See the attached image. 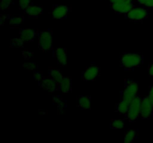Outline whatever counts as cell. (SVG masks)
<instances>
[{"instance_id":"d4e9b609","label":"cell","mask_w":153,"mask_h":143,"mask_svg":"<svg viewBox=\"0 0 153 143\" xmlns=\"http://www.w3.org/2000/svg\"><path fill=\"white\" fill-rule=\"evenodd\" d=\"M13 0H1L0 2V9L1 10H5L10 8L11 4H13Z\"/></svg>"},{"instance_id":"cb8c5ba5","label":"cell","mask_w":153,"mask_h":143,"mask_svg":"<svg viewBox=\"0 0 153 143\" xmlns=\"http://www.w3.org/2000/svg\"><path fill=\"white\" fill-rule=\"evenodd\" d=\"M19 2V7L20 10H24L28 6L31 5L34 3V0H18Z\"/></svg>"},{"instance_id":"3957f363","label":"cell","mask_w":153,"mask_h":143,"mask_svg":"<svg viewBox=\"0 0 153 143\" xmlns=\"http://www.w3.org/2000/svg\"><path fill=\"white\" fill-rule=\"evenodd\" d=\"M38 47L43 52H50L53 50V33L50 29L37 31Z\"/></svg>"},{"instance_id":"2e32d148","label":"cell","mask_w":153,"mask_h":143,"mask_svg":"<svg viewBox=\"0 0 153 143\" xmlns=\"http://www.w3.org/2000/svg\"><path fill=\"white\" fill-rule=\"evenodd\" d=\"M130 103L128 101H125L123 99H120V101H118L115 106V110L117 113H118L120 115H124L126 116L128 112V108H129Z\"/></svg>"},{"instance_id":"7402d4cb","label":"cell","mask_w":153,"mask_h":143,"mask_svg":"<svg viewBox=\"0 0 153 143\" xmlns=\"http://www.w3.org/2000/svg\"><path fill=\"white\" fill-rule=\"evenodd\" d=\"M24 40L21 37H15V38L10 39V46L11 48H19L22 47L24 44Z\"/></svg>"},{"instance_id":"5b68a950","label":"cell","mask_w":153,"mask_h":143,"mask_svg":"<svg viewBox=\"0 0 153 143\" xmlns=\"http://www.w3.org/2000/svg\"><path fill=\"white\" fill-rule=\"evenodd\" d=\"M140 104L141 97L138 95L131 101L126 118L129 122H133L140 118Z\"/></svg>"},{"instance_id":"30bf717a","label":"cell","mask_w":153,"mask_h":143,"mask_svg":"<svg viewBox=\"0 0 153 143\" xmlns=\"http://www.w3.org/2000/svg\"><path fill=\"white\" fill-rule=\"evenodd\" d=\"M37 31L31 28H21L19 31V37L22 39L25 43H31L35 39Z\"/></svg>"},{"instance_id":"8fae6325","label":"cell","mask_w":153,"mask_h":143,"mask_svg":"<svg viewBox=\"0 0 153 143\" xmlns=\"http://www.w3.org/2000/svg\"><path fill=\"white\" fill-rule=\"evenodd\" d=\"M55 57L58 65L66 66L67 64V50L65 48H57L55 50Z\"/></svg>"},{"instance_id":"f1b7e54d","label":"cell","mask_w":153,"mask_h":143,"mask_svg":"<svg viewBox=\"0 0 153 143\" xmlns=\"http://www.w3.org/2000/svg\"><path fill=\"white\" fill-rule=\"evenodd\" d=\"M148 74L150 77H153V60L148 66Z\"/></svg>"},{"instance_id":"9c48e42d","label":"cell","mask_w":153,"mask_h":143,"mask_svg":"<svg viewBox=\"0 0 153 143\" xmlns=\"http://www.w3.org/2000/svg\"><path fill=\"white\" fill-rule=\"evenodd\" d=\"M70 11V7L69 6L56 4L52 7L51 14L55 19H67Z\"/></svg>"},{"instance_id":"f546056e","label":"cell","mask_w":153,"mask_h":143,"mask_svg":"<svg viewBox=\"0 0 153 143\" xmlns=\"http://www.w3.org/2000/svg\"><path fill=\"white\" fill-rule=\"evenodd\" d=\"M148 96L151 99L152 102L153 103V83L149 87V92H148Z\"/></svg>"},{"instance_id":"52a82bcc","label":"cell","mask_w":153,"mask_h":143,"mask_svg":"<svg viewBox=\"0 0 153 143\" xmlns=\"http://www.w3.org/2000/svg\"><path fill=\"white\" fill-rule=\"evenodd\" d=\"M39 86L43 90L46 91L49 93H54V92L59 91L58 83L52 79L50 76H44L43 78L38 83Z\"/></svg>"},{"instance_id":"5bb4252c","label":"cell","mask_w":153,"mask_h":143,"mask_svg":"<svg viewBox=\"0 0 153 143\" xmlns=\"http://www.w3.org/2000/svg\"><path fill=\"white\" fill-rule=\"evenodd\" d=\"M52 104L56 106L57 109H58V113H64V109L67 108V101L64 99L60 95H53L52 96Z\"/></svg>"},{"instance_id":"ac0fdd59","label":"cell","mask_w":153,"mask_h":143,"mask_svg":"<svg viewBox=\"0 0 153 143\" xmlns=\"http://www.w3.org/2000/svg\"><path fill=\"white\" fill-rule=\"evenodd\" d=\"M137 138V130L129 129L124 133V142L131 143Z\"/></svg>"},{"instance_id":"6da1fadb","label":"cell","mask_w":153,"mask_h":143,"mask_svg":"<svg viewBox=\"0 0 153 143\" xmlns=\"http://www.w3.org/2000/svg\"><path fill=\"white\" fill-rule=\"evenodd\" d=\"M120 66L125 70H132L140 67L143 63V56L137 52L123 53L120 57Z\"/></svg>"},{"instance_id":"d6986e66","label":"cell","mask_w":153,"mask_h":143,"mask_svg":"<svg viewBox=\"0 0 153 143\" xmlns=\"http://www.w3.org/2000/svg\"><path fill=\"white\" fill-rule=\"evenodd\" d=\"M24 20H25L24 16H12L9 19V25L10 26V28H15V27L19 26L20 24H22L24 22Z\"/></svg>"},{"instance_id":"ba28073f","label":"cell","mask_w":153,"mask_h":143,"mask_svg":"<svg viewBox=\"0 0 153 143\" xmlns=\"http://www.w3.org/2000/svg\"><path fill=\"white\" fill-rule=\"evenodd\" d=\"M101 69L97 64L94 63L86 68L82 74V79L84 81H94L100 74Z\"/></svg>"},{"instance_id":"83f0119b","label":"cell","mask_w":153,"mask_h":143,"mask_svg":"<svg viewBox=\"0 0 153 143\" xmlns=\"http://www.w3.org/2000/svg\"><path fill=\"white\" fill-rule=\"evenodd\" d=\"M128 0H110V7H113L115 6L120 5V4H123L126 1H127Z\"/></svg>"},{"instance_id":"9a60e30c","label":"cell","mask_w":153,"mask_h":143,"mask_svg":"<svg viewBox=\"0 0 153 143\" xmlns=\"http://www.w3.org/2000/svg\"><path fill=\"white\" fill-rule=\"evenodd\" d=\"M77 106L82 110H91V97L87 95H81L77 98Z\"/></svg>"},{"instance_id":"4dcf8cb0","label":"cell","mask_w":153,"mask_h":143,"mask_svg":"<svg viewBox=\"0 0 153 143\" xmlns=\"http://www.w3.org/2000/svg\"><path fill=\"white\" fill-rule=\"evenodd\" d=\"M152 118L153 119V113H152Z\"/></svg>"},{"instance_id":"ffe728a7","label":"cell","mask_w":153,"mask_h":143,"mask_svg":"<svg viewBox=\"0 0 153 143\" xmlns=\"http://www.w3.org/2000/svg\"><path fill=\"white\" fill-rule=\"evenodd\" d=\"M125 126V122L123 119H111L110 122L111 129H123Z\"/></svg>"},{"instance_id":"1f68e13d","label":"cell","mask_w":153,"mask_h":143,"mask_svg":"<svg viewBox=\"0 0 153 143\" xmlns=\"http://www.w3.org/2000/svg\"><path fill=\"white\" fill-rule=\"evenodd\" d=\"M109 1H110V0H109Z\"/></svg>"},{"instance_id":"603a6c76","label":"cell","mask_w":153,"mask_h":143,"mask_svg":"<svg viewBox=\"0 0 153 143\" xmlns=\"http://www.w3.org/2000/svg\"><path fill=\"white\" fill-rule=\"evenodd\" d=\"M22 66L23 68L26 69L28 71H32L34 72L38 69V66H37V63H36L34 61H30V62H25L24 63H22Z\"/></svg>"},{"instance_id":"44dd1931","label":"cell","mask_w":153,"mask_h":143,"mask_svg":"<svg viewBox=\"0 0 153 143\" xmlns=\"http://www.w3.org/2000/svg\"><path fill=\"white\" fill-rule=\"evenodd\" d=\"M136 5L145 7L149 10L153 9V0H134Z\"/></svg>"},{"instance_id":"7a4b0ae2","label":"cell","mask_w":153,"mask_h":143,"mask_svg":"<svg viewBox=\"0 0 153 143\" xmlns=\"http://www.w3.org/2000/svg\"><path fill=\"white\" fill-rule=\"evenodd\" d=\"M139 94L138 82L131 79H125L124 80L123 89L121 92V99H123L128 102L131 101Z\"/></svg>"},{"instance_id":"8992f818","label":"cell","mask_w":153,"mask_h":143,"mask_svg":"<svg viewBox=\"0 0 153 143\" xmlns=\"http://www.w3.org/2000/svg\"><path fill=\"white\" fill-rule=\"evenodd\" d=\"M153 103L147 95L141 98L140 104V118L142 119H146L152 117Z\"/></svg>"},{"instance_id":"277c9868","label":"cell","mask_w":153,"mask_h":143,"mask_svg":"<svg viewBox=\"0 0 153 143\" xmlns=\"http://www.w3.org/2000/svg\"><path fill=\"white\" fill-rule=\"evenodd\" d=\"M149 15V9L140 6H135L123 16L126 19H128L130 22H140L147 19Z\"/></svg>"},{"instance_id":"7c38bea8","label":"cell","mask_w":153,"mask_h":143,"mask_svg":"<svg viewBox=\"0 0 153 143\" xmlns=\"http://www.w3.org/2000/svg\"><path fill=\"white\" fill-rule=\"evenodd\" d=\"M24 13L31 18H38L40 15L43 14V7L40 5L31 4L23 10Z\"/></svg>"},{"instance_id":"e0dca14e","label":"cell","mask_w":153,"mask_h":143,"mask_svg":"<svg viewBox=\"0 0 153 143\" xmlns=\"http://www.w3.org/2000/svg\"><path fill=\"white\" fill-rule=\"evenodd\" d=\"M48 74H49V76L54 79L58 83H59L64 77L58 69L53 68V67H50L48 69Z\"/></svg>"},{"instance_id":"484cf974","label":"cell","mask_w":153,"mask_h":143,"mask_svg":"<svg viewBox=\"0 0 153 143\" xmlns=\"http://www.w3.org/2000/svg\"><path fill=\"white\" fill-rule=\"evenodd\" d=\"M22 57L25 60H30L34 57V52L29 50H23L22 52Z\"/></svg>"},{"instance_id":"4fadbf2b","label":"cell","mask_w":153,"mask_h":143,"mask_svg":"<svg viewBox=\"0 0 153 143\" xmlns=\"http://www.w3.org/2000/svg\"><path fill=\"white\" fill-rule=\"evenodd\" d=\"M59 91H61L63 94H69L73 90V80L70 76L64 77L61 81L58 83Z\"/></svg>"},{"instance_id":"4316f807","label":"cell","mask_w":153,"mask_h":143,"mask_svg":"<svg viewBox=\"0 0 153 143\" xmlns=\"http://www.w3.org/2000/svg\"><path fill=\"white\" fill-rule=\"evenodd\" d=\"M43 77H44V74H43V73L41 72H39L36 70V71H34V73H33V77H34V79L37 82V83L40 82V80L43 78Z\"/></svg>"}]
</instances>
